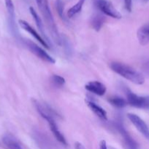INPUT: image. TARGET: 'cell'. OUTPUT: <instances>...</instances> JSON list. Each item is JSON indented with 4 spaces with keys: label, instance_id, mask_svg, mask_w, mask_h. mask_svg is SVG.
Wrapping results in <instances>:
<instances>
[{
    "label": "cell",
    "instance_id": "cell-1",
    "mask_svg": "<svg viewBox=\"0 0 149 149\" xmlns=\"http://www.w3.org/2000/svg\"><path fill=\"white\" fill-rule=\"evenodd\" d=\"M33 102L38 113L40 114V116L42 118H44V119L47 120L48 125H49L50 130L52 132L53 135H54L56 139L58 142L61 143V144H63V145L67 146V141H66L65 138L63 135V134L58 130V126L56 125V122L55 119H54L53 111H52V109H50L49 106L42 104V103H41L38 100H34Z\"/></svg>",
    "mask_w": 149,
    "mask_h": 149
},
{
    "label": "cell",
    "instance_id": "cell-2",
    "mask_svg": "<svg viewBox=\"0 0 149 149\" xmlns=\"http://www.w3.org/2000/svg\"><path fill=\"white\" fill-rule=\"evenodd\" d=\"M35 1H36L37 5L40 11L41 15L43 17L44 21L46 23L50 33L53 39V41L58 45H60L61 43V39L58 33L53 16L51 13L48 1V0H35Z\"/></svg>",
    "mask_w": 149,
    "mask_h": 149
},
{
    "label": "cell",
    "instance_id": "cell-3",
    "mask_svg": "<svg viewBox=\"0 0 149 149\" xmlns=\"http://www.w3.org/2000/svg\"><path fill=\"white\" fill-rule=\"evenodd\" d=\"M110 67L114 72L134 84L140 85L145 82V78L143 74L129 65L123 63L112 62L110 64Z\"/></svg>",
    "mask_w": 149,
    "mask_h": 149
},
{
    "label": "cell",
    "instance_id": "cell-4",
    "mask_svg": "<svg viewBox=\"0 0 149 149\" xmlns=\"http://www.w3.org/2000/svg\"><path fill=\"white\" fill-rule=\"evenodd\" d=\"M96 7L103 14L115 19H121L122 17L119 11L115 8L112 3L108 0H95Z\"/></svg>",
    "mask_w": 149,
    "mask_h": 149
},
{
    "label": "cell",
    "instance_id": "cell-5",
    "mask_svg": "<svg viewBox=\"0 0 149 149\" xmlns=\"http://www.w3.org/2000/svg\"><path fill=\"white\" fill-rule=\"evenodd\" d=\"M24 44L25 45L29 48V49L32 52V53L34 54L37 57L40 58V59L42 60L43 61L52 64L56 63L55 59H54L53 57H51V55L48 53H47L42 48H41L40 47L38 46L37 45H36V44H35L34 42H32V41L29 40V39H26V40H24Z\"/></svg>",
    "mask_w": 149,
    "mask_h": 149
},
{
    "label": "cell",
    "instance_id": "cell-6",
    "mask_svg": "<svg viewBox=\"0 0 149 149\" xmlns=\"http://www.w3.org/2000/svg\"><path fill=\"white\" fill-rule=\"evenodd\" d=\"M127 101L129 105L137 109L149 108V97L137 95L130 90L127 91Z\"/></svg>",
    "mask_w": 149,
    "mask_h": 149
},
{
    "label": "cell",
    "instance_id": "cell-7",
    "mask_svg": "<svg viewBox=\"0 0 149 149\" xmlns=\"http://www.w3.org/2000/svg\"><path fill=\"white\" fill-rule=\"evenodd\" d=\"M5 1L6 9L8 14V24L10 32L15 38L19 36L18 29L15 21V6L13 0H4Z\"/></svg>",
    "mask_w": 149,
    "mask_h": 149
},
{
    "label": "cell",
    "instance_id": "cell-8",
    "mask_svg": "<svg viewBox=\"0 0 149 149\" xmlns=\"http://www.w3.org/2000/svg\"><path fill=\"white\" fill-rule=\"evenodd\" d=\"M127 117L130 120V122L134 125L136 129L149 141V128L145 124V122L137 115L134 113H129L127 114Z\"/></svg>",
    "mask_w": 149,
    "mask_h": 149
},
{
    "label": "cell",
    "instance_id": "cell-9",
    "mask_svg": "<svg viewBox=\"0 0 149 149\" xmlns=\"http://www.w3.org/2000/svg\"><path fill=\"white\" fill-rule=\"evenodd\" d=\"M18 23L20 25V27L23 29V30L26 31V32L30 33L34 38L36 40H37L41 45H42L43 47H45V48L47 49H50V45H48V43L46 42V41L43 39L42 36L29 24V23L26 21V20H18Z\"/></svg>",
    "mask_w": 149,
    "mask_h": 149
},
{
    "label": "cell",
    "instance_id": "cell-10",
    "mask_svg": "<svg viewBox=\"0 0 149 149\" xmlns=\"http://www.w3.org/2000/svg\"><path fill=\"white\" fill-rule=\"evenodd\" d=\"M85 88L90 93L99 96H102L106 93V87L102 82L98 81H91L85 85Z\"/></svg>",
    "mask_w": 149,
    "mask_h": 149
},
{
    "label": "cell",
    "instance_id": "cell-11",
    "mask_svg": "<svg viewBox=\"0 0 149 149\" xmlns=\"http://www.w3.org/2000/svg\"><path fill=\"white\" fill-rule=\"evenodd\" d=\"M29 11H30L31 15H32V16L33 17L34 20L37 27L38 30L39 31V33H40V34H42V37H43V39L46 41L47 43L50 45V42H51V41L49 40L48 36H47L46 33H45V27H44V24H43V23H42V19H41V17H39V15L37 14V13L36 12V10H35L32 7H29Z\"/></svg>",
    "mask_w": 149,
    "mask_h": 149
},
{
    "label": "cell",
    "instance_id": "cell-12",
    "mask_svg": "<svg viewBox=\"0 0 149 149\" xmlns=\"http://www.w3.org/2000/svg\"><path fill=\"white\" fill-rule=\"evenodd\" d=\"M137 39L142 46H145L149 43V24L140 27L137 32Z\"/></svg>",
    "mask_w": 149,
    "mask_h": 149
},
{
    "label": "cell",
    "instance_id": "cell-13",
    "mask_svg": "<svg viewBox=\"0 0 149 149\" xmlns=\"http://www.w3.org/2000/svg\"><path fill=\"white\" fill-rule=\"evenodd\" d=\"M86 103H87L89 109H90L94 113V114L96 115L99 119H102V120H107V119H108V115H107L106 111L104 109H102L101 106H99V105H97L96 103L92 101V100H86Z\"/></svg>",
    "mask_w": 149,
    "mask_h": 149
},
{
    "label": "cell",
    "instance_id": "cell-14",
    "mask_svg": "<svg viewBox=\"0 0 149 149\" xmlns=\"http://www.w3.org/2000/svg\"><path fill=\"white\" fill-rule=\"evenodd\" d=\"M3 143L7 149H22L18 140L11 134H6L2 138Z\"/></svg>",
    "mask_w": 149,
    "mask_h": 149
},
{
    "label": "cell",
    "instance_id": "cell-15",
    "mask_svg": "<svg viewBox=\"0 0 149 149\" xmlns=\"http://www.w3.org/2000/svg\"><path fill=\"white\" fill-rule=\"evenodd\" d=\"M118 128L119 132H121V135H122L123 138H124V142H125L126 145H127L128 149H137V143H136L135 141L132 139V138L129 135V133L125 130V129H124L121 125H118Z\"/></svg>",
    "mask_w": 149,
    "mask_h": 149
},
{
    "label": "cell",
    "instance_id": "cell-16",
    "mask_svg": "<svg viewBox=\"0 0 149 149\" xmlns=\"http://www.w3.org/2000/svg\"><path fill=\"white\" fill-rule=\"evenodd\" d=\"M105 18L102 15L95 14L91 18L92 28L96 31H99L105 23Z\"/></svg>",
    "mask_w": 149,
    "mask_h": 149
},
{
    "label": "cell",
    "instance_id": "cell-17",
    "mask_svg": "<svg viewBox=\"0 0 149 149\" xmlns=\"http://www.w3.org/2000/svg\"><path fill=\"white\" fill-rule=\"evenodd\" d=\"M108 102L112 105V106L118 109H122L127 106V100L119 96H112L108 99Z\"/></svg>",
    "mask_w": 149,
    "mask_h": 149
},
{
    "label": "cell",
    "instance_id": "cell-18",
    "mask_svg": "<svg viewBox=\"0 0 149 149\" xmlns=\"http://www.w3.org/2000/svg\"><path fill=\"white\" fill-rule=\"evenodd\" d=\"M85 1L86 0H78V1L68 10V12H67V16L69 17H72L73 16H74L77 13H80L82 10V8H83V6Z\"/></svg>",
    "mask_w": 149,
    "mask_h": 149
},
{
    "label": "cell",
    "instance_id": "cell-19",
    "mask_svg": "<svg viewBox=\"0 0 149 149\" xmlns=\"http://www.w3.org/2000/svg\"><path fill=\"white\" fill-rule=\"evenodd\" d=\"M51 80H52L53 84L56 87H63L66 82L65 79L58 75H53L52 77H51Z\"/></svg>",
    "mask_w": 149,
    "mask_h": 149
},
{
    "label": "cell",
    "instance_id": "cell-20",
    "mask_svg": "<svg viewBox=\"0 0 149 149\" xmlns=\"http://www.w3.org/2000/svg\"><path fill=\"white\" fill-rule=\"evenodd\" d=\"M56 9L60 17L61 18H64V6H63V3L61 0L56 1Z\"/></svg>",
    "mask_w": 149,
    "mask_h": 149
},
{
    "label": "cell",
    "instance_id": "cell-21",
    "mask_svg": "<svg viewBox=\"0 0 149 149\" xmlns=\"http://www.w3.org/2000/svg\"><path fill=\"white\" fill-rule=\"evenodd\" d=\"M124 1L126 10L130 13L131 11V7H132V0H124Z\"/></svg>",
    "mask_w": 149,
    "mask_h": 149
},
{
    "label": "cell",
    "instance_id": "cell-22",
    "mask_svg": "<svg viewBox=\"0 0 149 149\" xmlns=\"http://www.w3.org/2000/svg\"><path fill=\"white\" fill-rule=\"evenodd\" d=\"M99 149H108L107 147L106 141H102L99 143Z\"/></svg>",
    "mask_w": 149,
    "mask_h": 149
},
{
    "label": "cell",
    "instance_id": "cell-23",
    "mask_svg": "<svg viewBox=\"0 0 149 149\" xmlns=\"http://www.w3.org/2000/svg\"><path fill=\"white\" fill-rule=\"evenodd\" d=\"M74 146H75V149H86V148L83 146V144H81L80 143H79V142L75 143V145H74Z\"/></svg>",
    "mask_w": 149,
    "mask_h": 149
},
{
    "label": "cell",
    "instance_id": "cell-24",
    "mask_svg": "<svg viewBox=\"0 0 149 149\" xmlns=\"http://www.w3.org/2000/svg\"><path fill=\"white\" fill-rule=\"evenodd\" d=\"M110 149H115V148H110Z\"/></svg>",
    "mask_w": 149,
    "mask_h": 149
}]
</instances>
